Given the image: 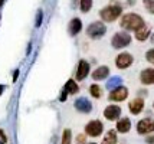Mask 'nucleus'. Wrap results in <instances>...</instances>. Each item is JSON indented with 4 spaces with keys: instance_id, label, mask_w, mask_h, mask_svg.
Masks as SVG:
<instances>
[{
    "instance_id": "1",
    "label": "nucleus",
    "mask_w": 154,
    "mask_h": 144,
    "mask_svg": "<svg viewBox=\"0 0 154 144\" xmlns=\"http://www.w3.org/2000/svg\"><path fill=\"white\" fill-rule=\"evenodd\" d=\"M146 23L143 20V17L135 13L124 14L122 19H121V28L127 29V30H137V29H140Z\"/></svg>"
},
{
    "instance_id": "2",
    "label": "nucleus",
    "mask_w": 154,
    "mask_h": 144,
    "mask_svg": "<svg viewBox=\"0 0 154 144\" xmlns=\"http://www.w3.org/2000/svg\"><path fill=\"white\" fill-rule=\"evenodd\" d=\"M121 12H122V9H121L120 5H109V6L101 9L100 16L101 19L105 22H114L121 14Z\"/></svg>"
},
{
    "instance_id": "3",
    "label": "nucleus",
    "mask_w": 154,
    "mask_h": 144,
    "mask_svg": "<svg viewBox=\"0 0 154 144\" xmlns=\"http://www.w3.org/2000/svg\"><path fill=\"white\" fill-rule=\"evenodd\" d=\"M105 32H107V28H105V25L102 22H94L87 29V35L89 38H92V39H100L101 36L105 35Z\"/></svg>"
},
{
    "instance_id": "4",
    "label": "nucleus",
    "mask_w": 154,
    "mask_h": 144,
    "mask_svg": "<svg viewBox=\"0 0 154 144\" xmlns=\"http://www.w3.org/2000/svg\"><path fill=\"white\" fill-rule=\"evenodd\" d=\"M130 42H131V36L125 32H118V33H115L112 36V46L115 49H120V48H125L127 45H130Z\"/></svg>"
},
{
    "instance_id": "5",
    "label": "nucleus",
    "mask_w": 154,
    "mask_h": 144,
    "mask_svg": "<svg viewBox=\"0 0 154 144\" xmlns=\"http://www.w3.org/2000/svg\"><path fill=\"white\" fill-rule=\"evenodd\" d=\"M102 124L101 121L98 120H94V121H91V123L87 124V127H85V131H87L88 136H91V137H98L101 133H102Z\"/></svg>"
},
{
    "instance_id": "6",
    "label": "nucleus",
    "mask_w": 154,
    "mask_h": 144,
    "mask_svg": "<svg viewBox=\"0 0 154 144\" xmlns=\"http://www.w3.org/2000/svg\"><path fill=\"white\" fill-rule=\"evenodd\" d=\"M131 63H133V55H131V54H127V52L120 54V55L117 56V59H115V65L120 69L128 68Z\"/></svg>"
},
{
    "instance_id": "7",
    "label": "nucleus",
    "mask_w": 154,
    "mask_h": 144,
    "mask_svg": "<svg viewBox=\"0 0 154 144\" xmlns=\"http://www.w3.org/2000/svg\"><path fill=\"white\" fill-rule=\"evenodd\" d=\"M137 131L138 134H147V133H153L154 131V121L151 118H144L137 124Z\"/></svg>"
},
{
    "instance_id": "8",
    "label": "nucleus",
    "mask_w": 154,
    "mask_h": 144,
    "mask_svg": "<svg viewBox=\"0 0 154 144\" xmlns=\"http://www.w3.org/2000/svg\"><path fill=\"white\" fill-rule=\"evenodd\" d=\"M128 95V89L125 87H118L117 89H114L112 92H111V95L109 98L112 100V101H124Z\"/></svg>"
},
{
    "instance_id": "9",
    "label": "nucleus",
    "mask_w": 154,
    "mask_h": 144,
    "mask_svg": "<svg viewBox=\"0 0 154 144\" xmlns=\"http://www.w3.org/2000/svg\"><path fill=\"white\" fill-rule=\"evenodd\" d=\"M120 114H121V108L120 107H117V105H108L107 108H105V111H104L105 118L111 120V121L117 120V118L120 117Z\"/></svg>"
},
{
    "instance_id": "10",
    "label": "nucleus",
    "mask_w": 154,
    "mask_h": 144,
    "mask_svg": "<svg viewBox=\"0 0 154 144\" xmlns=\"http://www.w3.org/2000/svg\"><path fill=\"white\" fill-rule=\"evenodd\" d=\"M88 72H89V63L85 61H81L79 63H78V69H76V79H78V81L85 79L88 75Z\"/></svg>"
},
{
    "instance_id": "11",
    "label": "nucleus",
    "mask_w": 154,
    "mask_h": 144,
    "mask_svg": "<svg viewBox=\"0 0 154 144\" xmlns=\"http://www.w3.org/2000/svg\"><path fill=\"white\" fill-rule=\"evenodd\" d=\"M141 82L146 84V85H153L154 84V69L148 68V69H144L141 72V76H140Z\"/></svg>"
},
{
    "instance_id": "12",
    "label": "nucleus",
    "mask_w": 154,
    "mask_h": 144,
    "mask_svg": "<svg viewBox=\"0 0 154 144\" xmlns=\"http://www.w3.org/2000/svg\"><path fill=\"white\" fill-rule=\"evenodd\" d=\"M143 108H144V100L143 98H135L130 103V111L133 114H140Z\"/></svg>"
},
{
    "instance_id": "13",
    "label": "nucleus",
    "mask_w": 154,
    "mask_h": 144,
    "mask_svg": "<svg viewBox=\"0 0 154 144\" xmlns=\"http://www.w3.org/2000/svg\"><path fill=\"white\" fill-rule=\"evenodd\" d=\"M82 29V23H81L79 19H72L71 20V23H69V33L72 35V36H75V35L79 33V30Z\"/></svg>"
},
{
    "instance_id": "14",
    "label": "nucleus",
    "mask_w": 154,
    "mask_h": 144,
    "mask_svg": "<svg viewBox=\"0 0 154 144\" xmlns=\"http://www.w3.org/2000/svg\"><path fill=\"white\" fill-rule=\"evenodd\" d=\"M148 36H150V28L146 26V25L135 30V38H137L138 41H146Z\"/></svg>"
},
{
    "instance_id": "15",
    "label": "nucleus",
    "mask_w": 154,
    "mask_h": 144,
    "mask_svg": "<svg viewBox=\"0 0 154 144\" xmlns=\"http://www.w3.org/2000/svg\"><path fill=\"white\" fill-rule=\"evenodd\" d=\"M130 128H131V123L128 118H121L117 123V130L120 133H127V131H130Z\"/></svg>"
},
{
    "instance_id": "16",
    "label": "nucleus",
    "mask_w": 154,
    "mask_h": 144,
    "mask_svg": "<svg viewBox=\"0 0 154 144\" xmlns=\"http://www.w3.org/2000/svg\"><path fill=\"white\" fill-rule=\"evenodd\" d=\"M108 72H109V69H108L107 66H100V68L97 69L95 72H92V78H94V79H97V81L104 79V78L108 75Z\"/></svg>"
},
{
    "instance_id": "17",
    "label": "nucleus",
    "mask_w": 154,
    "mask_h": 144,
    "mask_svg": "<svg viewBox=\"0 0 154 144\" xmlns=\"http://www.w3.org/2000/svg\"><path fill=\"white\" fill-rule=\"evenodd\" d=\"M102 144H117V133L114 130H109L102 140Z\"/></svg>"
},
{
    "instance_id": "18",
    "label": "nucleus",
    "mask_w": 154,
    "mask_h": 144,
    "mask_svg": "<svg viewBox=\"0 0 154 144\" xmlns=\"http://www.w3.org/2000/svg\"><path fill=\"white\" fill-rule=\"evenodd\" d=\"M78 92V85L75 84V81L69 79L65 85V94H76Z\"/></svg>"
},
{
    "instance_id": "19",
    "label": "nucleus",
    "mask_w": 154,
    "mask_h": 144,
    "mask_svg": "<svg viewBox=\"0 0 154 144\" xmlns=\"http://www.w3.org/2000/svg\"><path fill=\"white\" fill-rule=\"evenodd\" d=\"M91 6H92V0H81V10H82L84 13L89 12Z\"/></svg>"
},
{
    "instance_id": "20",
    "label": "nucleus",
    "mask_w": 154,
    "mask_h": 144,
    "mask_svg": "<svg viewBox=\"0 0 154 144\" xmlns=\"http://www.w3.org/2000/svg\"><path fill=\"white\" fill-rule=\"evenodd\" d=\"M89 92H91V95L95 97V98H100L101 97V88L98 85H91V88H89Z\"/></svg>"
},
{
    "instance_id": "21",
    "label": "nucleus",
    "mask_w": 154,
    "mask_h": 144,
    "mask_svg": "<svg viewBox=\"0 0 154 144\" xmlns=\"http://www.w3.org/2000/svg\"><path fill=\"white\" fill-rule=\"evenodd\" d=\"M71 138H72L71 130H65L63 136H62V144H71Z\"/></svg>"
},
{
    "instance_id": "22",
    "label": "nucleus",
    "mask_w": 154,
    "mask_h": 144,
    "mask_svg": "<svg viewBox=\"0 0 154 144\" xmlns=\"http://www.w3.org/2000/svg\"><path fill=\"white\" fill-rule=\"evenodd\" d=\"M143 3H144V7L148 12L154 14V0H143Z\"/></svg>"
},
{
    "instance_id": "23",
    "label": "nucleus",
    "mask_w": 154,
    "mask_h": 144,
    "mask_svg": "<svg viewBox=\"0 0 154 144\" xmlns=\"http://www.w3.org/2000/svg\"><path fill=\"white\" fill-rule=\"evenodd\" d=\"M146 58H147L148 62H151V63H154V49H150L147 54H146Z\"/></svg>"
},
{
    "instance_id": "24",
    "label": "nucleus",
    "mask_w": 154,
    "mask_h": 144,
    "mask_svg": "<svg viewBox=\"0 0 154 144\" xmlns=\"http://www.w3.org/2000/svg\"><path fill=\"white\" fill-rule=\"evenodd\" d=\"M40 22H42V12L39 10V13H38V19H36V26H40Z\"/></svg>"
},
{
    "instance_id": "25",
    "label": "nucleus",
    "mask_w": 154,
    "mask_h": 144,
    "mask_svg": "<svg viewBox=\"0 0 154 144\" xmlns=\"http://www.w3.org/2000/svg\"><path fill=\"white\" fill-rule=\"evenodd\" d=\"M78 144H85V136H78Z\"/></svg>"
},
{
    "instance_id": "26",
    "label": "nucleus",
    "mask_w": 154,
    "mask_h": 144,
    "mask_svg": "<svg viewBox=\"0 0 154 144\" xmlns=\"http://www.w3.org/2000/svg\"><path fill=\"white\" fill-rule=\"evenodd\" d=\"M148 144H154V136H151V137H148L147 140H146Z\"/></svg>"
},
{
    "instance_id": "27",
    "label": "nucleus",
    "mask_w": 154,
    "mask_h": 144,
    "mask_svg": "<svg viewBox=\"0 0 154 144\" xmlns=\"http://www.w3.org/2000/svg\"><path fill=\"white\" fill-rule=\"evenodd\" d=\"M0 137L3 138V140H6V137H5V134H3V131H2V130H0Z\"/></svg>"
},
{
    "instance_id": "28",
    "label": "nucleus",
    "mask_w": 154,
    "mask_h": 144,
    "mask_svg": "<svg viewBox=\"0 0 154 144\" xmlns=\"http://www.w3.org/2000/svg\"><path fill=\"white\" fill-rule=\"evenodd\" d=\"M134 2L135 0H130V5H134Z\"/></svg>"
},
{
    "instance_id": "29",
    "label": "nucleus",
    "mask_w": 154,
    "mask_h": 144,
    "mask_svg": "<svg viewBox=\"0 0 154 144\" xmlns=\"http://www.w3.org/2000/svg\"><path fill=\"white\" fill-rule=\"evenodd\" d=\"M2 5H3V0H0V7H2Z\"/></svg>"
},
{
    "instance_id": "30",
    "label": "nucleus",
    "mask_w": 154,
    "mask_h": 144,
    "mask_svg": "<svg viewBox=\"0 0 154 144\" xmlns=\"http://www.w3.org/2000/svg\"><path fill=\"white\" fill-rule=\"evenodd\" d=\"M2 91H3V88H2V87H0V92H2Z\"/></svg>"
},
{
    "instance_id": "31",
    "label": "nucleus",
    "mask_w": 154,
    "mask_h": 144,
    "mask_svg": "<svg viewBox=\"0 0 154 144\" xmlns=\"http://www.w3.org/2000/svg\"><path fill=\"white\" fill-rule=\"evenodd\" d=\"M89 144H95V143H89Z\"/></svg>"
}]
</instances>
